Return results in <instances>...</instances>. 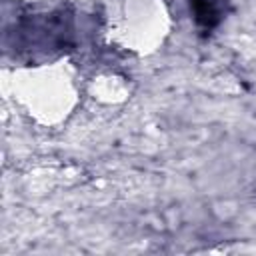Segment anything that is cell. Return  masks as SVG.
I'll return each mask as SVG.
<instances>
[{
	"label": "cell",
	"mask_w": 256,
	"mask_h": 256,
	"mask_svg": "<svg viewBox=\"0 0 256 256\" xmlns=\"http://www.w3.org/2000/svg\"><path fill=\"white\" fill-rule=\"evenodd\" d=\"M12 46L20 52H32V58L38 54L60 52L72 42V16L64 8L34 12L16 18Z\"/></svg>",
	"instance_id": "cell-1"
},
{
	"label": "cell",
	"mask_w": 256,
	"mask_h": 256,
	"mask_svg": "<svg viewBox=\"0 0 256 256\" xmlns=\"http://www.w3.org/2000/svg\"><path fill=\"white\" fill-rule=\"evenodd\" d=\"M190 10L202 30H212L224 18L226 0H190Z\"/></svg>",
	"instance_id": "cell-2"
}]
</instances>
